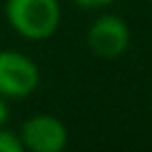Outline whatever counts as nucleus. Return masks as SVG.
<instances>
[{"mask_svg":"<svg viewBox=\"0 0 152 152\" xmlns=\"http://www.w3.org/2000/svg\"><path fill=\"white\" fill-rule=\"evenodd\" d=\"M20 141L34 152H61L67 145V128L49 114H36L23 123Z\"/></svg>","mask_w":152,"mask_h":152,"instance_id":"obj_4","label":"nucleus"},{"mask_svg":"<svg viewBox=\"0 0 152 152\" xmlns=\"http://www.w3.org/2000/svg\"><path fill=\"white\" fill-rule=\"evenodd\" d=\"M23 150L25 145L18 134L9 132V130H0V152H23Z\"/></svg>","mask_w":152,"mask_h":152,"instance_id":"obj_5","label":"nucleus"},{"mask_svg":"<svg viewBox=\"0 0 152 152\" xmlns=\"http://www.w3.org/2000/svg\"><path fill=\"white\" fill-rule=\"evenodd\" d=\"M38 85V67L20 52H0V96L25 99Z\"/></svg>","mask_w":152,"mask_h":152,"instance_id":"obj_2","label":"nucleus"},{"mask_svg":"<svg viewBox=\"0 0 152 152\" xmlns=\"http://www.w3.org/2000/svg\"><path fill=\"white\" fill-rule=\"evenodd\" d=\"M130 31L119 16H101L87 29V45L99 58H116L128 49Z\"/></svg>","mask_w":152,"mask_h":152,"instance_id":"obj_3","label":"nucleus"},{"mask_svg":"<svg viewBox=\"0 0 152 152\" xmlns=\"http://www.w3.org/2000/svg\"><path fill=\"white\" fill-rule=\"evenodd\" d=\"M5 14L9 25L29 40H45L58 29V0H7Z\"/></svg>","mask_w":152,"mask_h":152,"instance_id":"obj_1","label":"nucleus"},{"mask_svg":"<svg viewBox=\"0 0 152 152\" xmlns=\"http://www.w3.org/2000/svg\"><path fill=\"white\" fill-rule=\"evenodd\" d=\"M7 119H9V107L5 103V96H0V128L7 123Z\"/></svg>","mask_w":152,"mask_h":152,"instance_id":"obj_7","label":"nucleus"},{"mask_svg":"<svg viewBox=\"0 0 152 152\" xmlns=\"http://www.w3.org/2000/svg\"><path fill=\"white\" fill-rule=\"evenodd\" d=\"M74 2L85 7V9H99V7H105L110 2H114V0H74Z\"/></svg>","mask_w":152,"mask_h":152,"instance_id":"obj_6","label":"nucleus"}]
</instances>
